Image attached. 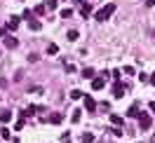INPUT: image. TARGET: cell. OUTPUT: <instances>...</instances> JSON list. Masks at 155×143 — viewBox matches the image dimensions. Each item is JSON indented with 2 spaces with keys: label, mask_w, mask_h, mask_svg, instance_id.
Returning <instances> with one entry per match:
<instances>
[{
  "label": "cell",
  "mask_w": 155,
  "mask_h": 143,
  "mask_svg": "<svg viewBox=\"0 0 155 143\" xmlns=\"http://www.w3.org/2000/svg\"><path fill=\"white\" fill-rule=\"evenodd\" d=\"M113 12H115V2H108L106 7H101V10H99L97 14H94V19H97V21H106L108 17L113 14Z\"/></svg>",
  "instance_id": "6da1fadb"
},
{
  "label": "cell",
  "mask_w": 155,
  "mask_h": 143,
  "mask_svg": "<svg viewBox=\"0 0 155 143\" xmlns=\"http://www.w3.org/2000/svg\"><path fill=\"white\" fill-rule=\"evenodd\" d=\"M136 120H139V127H141L143 132H148V129H150V124H153V120H150V115H148V113H139Z\"/></svg>",
  "instance_id": "7a4b0ae2"
},
{
  "label": "cell",
  "mask_w": 155,
  "mask_h": 143,
  "mask_svg": "<svg viewBox=\"0 0 155 143\" xmlns=\"http://www.w3.org/2000/svg\"><path fill=\"white\" fill-rule=\"evenodd\" d=\"M10 120H12V110H10V108H2V110H0V122L7 124Z\"/></svg>",
  "instance_id": "3957f363"
},
{
  "label": "cell",
  "mask_w": 155,
  "mask_h": 143,
  "mask_svg": "<svg viewBox=\"0 0 155 143\" xmlns=\"http://www.w3.org/2000/svg\"><path fill=\"white\" fill-rule=\"evenodd\" d=\"M82 99H85V108H87L89 113H94V110H97V103H94V99H92V96H82Z\"/></svg>",
  "instance_id": "277c9868"
},
{
  "label": "cell",
  "mask_w": 155,
  "mask_h": 143,
  "mask_svg": "<svg viewBox=\"0 0 155 143\" xmlns=\"http://www.w3.org/2000/svg\"><path fill=\"white\" fill-rule=\"evenodd\" d=\"M104 85H106V77L104 75H99V77L92 80V87H94V89H104Z\"/></svg>",
  "instance_id": "5b68a950"
},
{
  "label": "cell",
  "mask_w": 155,
  "mask_h": 143,
  "mask_svg": "<svg viewBox=\"0 0 155 143\" xmlns=\"http://www.w3.org/2000/svg\"><path fill=\"white\" fill-rule=\"evenodd\" d=\"M7 28H10V31L19 28V17H10V19H7Z\"/></svg>",
  "instance_id": "8992f818"
},
{
  "label": "cell",
  "mask_w": 155,
  "mask_h": 143,
  "mask_svg": "<svg viewBox=\"0 0 155 143\" xmlns=\"http://www.w3.org/2000/svg\"><path fill=\"white\" fill-rule=\"evenodd\" d=\"M127 115H129V117H139V106H129V110H127Z\"/></svg>",
  "instance_id": "52a82bcc"
},
{
  "label": "cell",
  "mask_w": 155,
  "mask_h": 143,
  "mask_svg": "<svg viewBox=\"0 0 155 143\" xmlns=\"http://www.w3.org/2000/svg\"><path fill=\"white\" fill-rule=\"evenodd\" d=\"M110 122H113L117 129H120V127H122V117H120V115H110Z\"/></svg>",
  "instance_id": "ba28073f"
},
{
  "label": "cell",
  "mask_w": 155,
  "mask_h": 143,
  "mask_svg": "<svg viewBox=\"0 0 155 143\" xmlns=\"http://www.w3.org/2000/svg\"><path fill=\"white\" fill-rule=\"evenodd\" d=\"M113 94H115L117 99H120V96L125 94V87H122V85H115V87H113Z\"/></svg>",
  "instance_id": "9c48e42d"
},
{
  "label": "cell",
  "mask_w": 155,
  "mask_h": 143,
  "mask_svg": "<svg viewBox=\"0 0 155 143\" xmlns=\"http://www.w3.org/2000/svg\"><path fill=\"white\" fill-rule=\"evenodd\" d=\"M5 45H7V47H10V49H14V47H17V45H19V42H17V40H14V38H7V40H5Z\"/></svg>",
  "instance_id": "30bf717a"
},
{
  "label": "cell",
  "mask_w": 155,
  "mask_h": 143,
  "mask_svg": "<svg viewBox=\"0 0 155 143\" xmlns=\"http://www.w3.org/2000/svg\"><path fill=\"white\" fill-rule=\"evenodd\" d=\"M82 75H85V77H94V68H82Z\"/></svg>",
  "instance_id": "8fae6325"
},
{
  "label": "cell",
  "mask_w": 155,
  "mask_h": 143,
  "mask_svg": "<svg viewBox=\"0 0 155 143\" xmlns=\"http://www.w3.org/2000/svg\"><path fill=\"white\" fill-rule=\"evenodd\" d=\"M61 120H64V117H61V115H59V113H54V115H52V117H49V122H52V124H59V122H61Z\"/></svg>",
  "instance_id": "7c38bea8"
},
{
  "label": "cell",
  "mask_w": 155,
  "mask_h": 143,
  "mask_svg": "<svg viewBox=\"0 0 155 143\" xmlns=\"http://www.w3.org/2000/svg\"><path fill=\"white\" fill-rule=\"evenodd\" d=\"M71 117H73V122H80V117H82V110H73V115H71Z\"/></svg>",
  "instance_id": "4fadbf2b"
},
{
  "label": "cell",
  "mask_w": 155,
  "mask_h": 143,
  "mask_svg": "<svg viewBox=\"0 0 155 143\" xmlns=\"http://www.w3.org/2000/svg\"><path fill=\"white\" fill-rule=\"evenodd\" d=\"M92 141H94V136H92V134H82V143H92Z\"/></svg>",
  "instance_id": "5bb4252c"
},
{
  "label": "cell",
  "mask_w": 155,
  "mask_h": 143,
  "mask_svg": "<svg viewBox=\"0 0 155 143\" xmlns=\"http://www.w3.org/2000/svg\"><path fill=\"white\" fill-rule=\"evenodd\" d=\"M80 14H82V17H89V14H92V7H89V5H85V7L80 10Z\"/></svg>",
  "instance_id": "9a60e30c"
},
{
  "label": "cell",
  "mask_w": 155,
  "mask_h": 143,
  "mask_svg": "<svg viewBox=\"0 0 155 143\" xmlns=\"http://www.w3.org/2000/svg\"><path fill=\"white\" fill-rule=\"evenodd\" d=\"M82 92H80V89H73V92H71V99H82Z\"/></svg>",
  "instance_id": "2e32d148"
},
{
  "label": "cell",
  "mask_w": 155,
  "mask_h": 143,
  "mask_svg": "<svg viewBox=\"0 0 155 143\" xmlns=\"http://www.w3.org/2000/svg\"><path fill=\"white\" fill-rule=\"evenodd\" d=\"M28 26H31L33 31H40V21H38V19H31V24H28Z\"/></svg>",
  "instance_id": "e0dca14e"
},
{
  "label": "cell",
  "mask_w": 155,
  "mask_h": 143,
  "mask_svg": "<svg viewBox=\"0 0 155 143\" xmlns=\"http://www.w3.org/2000/svg\"><path fill=\"white\" fill-rule=\"evenodd\" d=\"M54 7H57V0H47L45 2V10H54Z\"/></svg>",
  "instance_id": "ac0fdd59"
},
{
  "label": "cell",
  "mask_w": 155,
  "mask_h": 143,
  "mask_svg": "<svg viewBox=\"0 0 155 143\" xmlns=\"http://www.w3.org/2000/svg\"><path fill=\"white\" fill-rule=\"evenodd\" d=\"M57 52H59L57 45H49V47H47V54H57Z\"/></svg>",
  "instance_id": "d6986e66"
},
{
  "label": "cell",
  "mask_w": 155,
  "mask_h": 143,
  "mask_svg": "<svg viewBox=\"0 0 155 143\" xmlns=\"http://www.w3.org/2000/svg\"><path fill=\"white\" fill-rule=\"evenodd\" d=\"M68 40H78V31H68Z\"/></svg>",
  "instance_id": "ffe728a7"
},
{
  "label": "cell",
  "mask_w": 155,
  "mask_h": 143,
  "mask_svg": "<svg viewBox=\"0 0 155 143\" xmlns=\"http://www.w3.org/2000/svg\"><path fill=\"white\" fill-rule=\"evenodd\" d=\"M148 108H150V113L155 115V101H150V103H148Z\"/></svg>",
  "instance_id": "44dd1931"
},
{
  "label": "cell",
  "mask_w": 155,
  "mask_h": 143,
  "mask_svg": "<svg viewBox=\"0 0 155 143\" xmlns=\"http://www.w3.org/2000/svg\"><path fill=\"white\" fill-rule=\"evenodd\" d=\"M148 82H150V85H155V73H153L150 77H148Z\"/></svg>",
  "instance_id": "7402d4cb"
}]
</instances>
